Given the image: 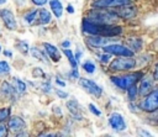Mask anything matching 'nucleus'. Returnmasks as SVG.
<instances>
[{
	"label": "nucleus",
	"mask_w": 158,
	"mask_h": 137,
	"mask_svg": "<svg viewBox=\"0 0 158 137\" xmlns=\"http://www.w3.org/2000/svg\"><path fill=\"white\" fill-rule=\"evenodd\" d=\"M79 85L90 95H95L96 98L101 96V93H102V89L96 84L94 83L93 80H89V79H85V78H81L79 79Z\"/></svg>",
	"instance_id": "8"
},
{
	"label": "nucleus",
	"mask_w": 158,
	"mask_h": 137,
	"mask_svg": "<svg viewBox=\"0 0 158 137\" xmlns=\"http://www.w3.org/2000/svg\"><path fill=\"white\" fill-rule=\"evenodd\" d=\"M7 127L12 132H17V131H20L25 127V121L19 116H12L7 122Z\"/></svg>",
	"instance_id": "14"
},
{
	"label": "nucleus",
	"mask_w": 158,
	"mask_h": 137,
	"mask_svg": "<svg viewBox=\"0 0 158 137\" xmlns=\"http://www.w3.org/2000/svg\"><path fill=\"white\" fill-rule=\"evenodd\" d=\"M53 111H57V114H60V109L59 107H53Z\"/></svg>",
	"instance_id": "44"
},
{
	"label": "nucleus",
	"mask_w": 158,
	"mask_h": 137,
	"mask_svg": "<svg viewBox=\"0 0 158 137\" xmlns=\"http://www.w3.org/2000/svg\"><path fill=\"white\" fill-rule=\"evenodd\" d=\"M72 77H74V78H79V74H78V70H77V68H73V72H72Z\"/></svg>",
	"instance_id": "37"
},
{
	"label": "nucleus",
	"mask_w": 158,
	"mask_h": 137,
	"mask_svg": "<svg viewBox=\"0 0 158 137\" xmlns=\"http://www.w3.org/2000/svg\"><path fill=\"white\" fill-rule=\"evenodd\" d=\"M67 107H68L70 115H72L75 120H81V118H83V116H81V114H80V106H79V104H78L75 100H69V101L67 102Z\"/></svg>",
	"instance_id": "15"
},
{
	"label": "nucleus",
	"mask_w": 158,
	"mask_h": 137,
	"mask_svg": "<svg viewBox=\"0 0 158 137\" xmlns=\"http://www.w3.org/2000/svg\"><path fill=\"white\" fill-rule=\"evenodd\" d=\"M38 21L41 25H46L51 21V14L46 9H41L38 11Z\"/></svg>",
	"instance_id": "18"
},
{
	"label": "nucleus",
	"mask_w": 158,
	"mask_h": 137,
	"mask_svg": "<svg viewBox=\"0 0 158 137\" xmlns=\"http://www.w3.org/2000/svg\"><path fill=\"white\" fill-rule=\"evenodd\" d=\"M137 14V9L132 5H123V6H120V10L117 11V15L122 19H132L135 17Z\"/></svg>",
	"instance_id": "13"
},
{
	"label": "nucleus",
	"mask_w": 158,
	"mask_h": 137,
	"mask_svg": "<svg viewBox=\"0 0 158 137\" xmlns=\"http://www.w3.org/2000/svg\"><path fill=\"white\" fill-rule=\"evenodd\" d=\"M32 74H33V77H37V78H43L44 77V73H43V70L41 68H35Z\"/></svg>",
	"instance_id": "30"
},
{
	"label": "nucleus",
	"mask_w": 158,
	"mask_h": 137,
	"mask_svg": "<svg viewBox=\"0 0 158 137\" xmlns=\"http://www.w3.org/2000/svg\"><path fill=\"white\" fill-rule=\"evenodd\" d=\"M64 54L67 56V58H68V60H69L72 68H77V59H75V57H74V53H73L70 49L65 48V49H64Z\"/></svg>",
	"instance_id": "21"
},
{
	"label": "nucleus",
	"mask_w": 158,
	"mask_h": 137,
	"mask_svg": "<svg viewBox=\"0 0 158 137\" xmlns=\"http://www.w3.org/2000/svg\"><path fill=\"white\" fill-rule=\"evenodd\" d=\"M153 78L152 75H146L142 80H141V84H139V88H138V94L142 95V96H146L147 94H149L153 89Z\"/></svg>",
	"instance_id": "11"
},
{
	"label": "nucleus",
	"mask_w": 158,
	"mask_h": 137,
	"mask_svg": "<svg viewBox=\"0 0 158 137\" xmlns=\"http://www.w3.org/2000/svg\"><path fill=\"white\" fill-rule=\"evenodd\" d=\"M81 30L84 33H88V35H99L105 37L120 36L122 33V28L120 26H114L107 23H96V22L89 21L88 19L83 20Z\"/></svg>",
	"instance_id": "1"
},
{
	"label": "nucleus",
	"mask_w": 158,
	"mask_h": 137,
	"mask_svg": "<svg viewBox=\"0 0 158 137\" xmlns=\"http://www.w3.org/2000/svg\"><path fill=\"white\" fill-rule=\"evenodd\" d=\"M7 136V127L4 123H0V137Z\"/></svg>",
	"instance_id": "31"
},
{
	"label": "nucleus",
	"mask_w": 158,
	"mask_h": 137,
	"mask_svg": "<svg viewBox=\"0 0 158 137\" xmlns=\"http://www.w3.org/2000/svg\"><path fill=\"white\" fill-rule=\"evenodd\" d=\"M67 11H68V12H70V14H72V12H74V9H73V7H72V6H70V5H69V6H68V7H67Z\"/></svg>",
	"instance_id": "41"
},
{
	"label": "nucleus",
	"mask_w": 158,
	"mask_h": 137,
	"mask_svg": "<svg viewBox=\"0 0 158 137\" xmlns=\"http://www.w3.org/2000/svg\"><path fill=\"white\" fill-rule=\"evenodd\" d=\"M31 54H32V57H35V58H37V59H40V60H43L44 63H47L48 62V59H47V57H46V54L44 53H42L38 48H31Z\"/></svg>",
	"instance_id": "19"
},
{
	"label": "nucleus",
	"mask_w": 158,
	"mask_h": 137,
	"mask_svg": "<svg viewBox=\"0 0 158 137\" xmlns=\"http://www.w3.org/2000/svg\"><path fill=\"white\" fill-rule=\"evenodd\" d=\"M128 43H130V46H132L133 51H138V49H141V47H142V39H141V38H136V37L130 38V39H128Z\"/></svg>",
	"instance_id": "23"
},
{
	"label": "nucleus",
	"mask_w": 158,
	"mask_h": 137,
	"mask_svg": "<svg viewBox=\"0 0 158 137\" xmlns=\"http://www.w3.org/2000/svg\"><path fill=\"white\" fill-rule=\"evenodd\" d=\"M69 44H70L69 41H63V42H62V47H63V48H68Z\"/></svg>",
	"instance_id": "38"
},
{
	"label": "nucleus",
	"mask_w": 158,
	"mask_h": 137,
	"mask_svg": "<svg viewBox=\"0 0 158 137\" xmlns=\"http://www.w3.org/2000/svg\"><path fill=\"white\" fill-rule=\"evenodd\" d=\"M38 16V11H36V10H31V11H28L26 15H25V21L28 23V25H33V22H35V19Z\"/></svg>",
	"instance_id": "20"
},
{
	"label": "nucleus",
	"mask_w": 158,
	"mask_h": 137,
	"mask_svg": "<svg viewBox=\"0 0 158 137\" xmlns=\"http://www.w3.org/2000/svg\"><path fill=\"white\" fill-rule=\"evenodd\" d=\"M139 107L146 112H154L158 110V88L146 95V98L139 102Z\"/></svg>",
	"instance_id": "4"
},
{
	"label": "nucleus",
	"mask_w": 158,
	"mask_h": 137,
	"mask_svg": "<svg viewBox=\"0 0 158 137\" xmlns=\"http://www.w3.org/2000/svg\"><path fill=\"white\" fill-rule=\"evenodd\" d=\"M137 94H138V91H137V88H136L135 84L127 88V96H128V99H130L131 101H133V100L136 99Z\"/></svg>",
	"instance_id": "24"
},
{
	"label": "nucleus",
	"mask_w": 158,
	"mask_h": 137,
	"mask_svg": "<svg viewBox=\"0 0 158 137\" xmlns=\"http://www.w3.org/2000/svg\"><path fill=\"white\" fill-rule=\"evenodd\" d=\"M17 48L21 51V53H27V51H28V46H27V43L26 42H22V41H20L19 43H17Z\"/></svg>",
	"instance_id": "29"
},
{
	"label": "nucleus",
	"mask_w": 158,
	"mask_h": 137,
	"mask_svg": "<svg viewBox=\"0 0 158 137\" xmlns=\"http://www.w3.org/2000/svg\"><path fill=\"white\" fill-rule=\"evenodd\" d=\"M4 54H6L7 57H11V52L10 51H4Z\"/></svg>",
	"instance_id": "42"
},
{
	"label": "nucleus",
	"mask_w": 158,
	"mask_h": 137,
	"mask_svg": "<svg viewBox=\"0 0 158 137\" xmlns=\"http://www.w3.org/2000/svg\"><path fill=\"white\" fill-rule=\"evenodd\" d=\"M117 12L112 11H90L88 12V20L96 22V23H107V25H114L118 20Z\"/></svg>",
	"instance_id": "2"
},
{
	"label": "nucleus",
	"mask_w": 158,
	"mask_h": 137,
	"mask_svg": "<svg viewBox=\"0 0 158 137\" xmlns=\"http://www.w3.org/2000/svg\"><path fill=\"white\" fill-rule=\"evenodd\" d=\"M153 77L156 80H158V63L156 64V68H154V73H153Z\"/></svg>",
	"instance_id": "36"
},
{
	"label": "nucleus",
	"mask_w": 158,
	"mask_h": 137,
	"mask_svg": "<svg viewBox=\"0 0 158 137\" xmlns=\"http://www.w3.org/2000/svg\"><path fill=\"white\" fill-rule=\"evenodd\" d=\"M56 94H57V95H58L59 98H62V99H63V98H67V96H68V94H67V93H63L62 90H56Z\"/></svg>",
	"instance_id": "35"
},
{
	"label": "nucleus",
	"mask_w": 158,
	"mask_h": 137,
	"mask_svg": "<svg viewBox=\"0 0 158 137\" xmlns=\"http://www.w3.org/2000/svg\"><path fill=\"white\" fill-rule=\"evenodd\" d=\"M86 43L91 47H105L109 43V38L105 36H99V35H93L86 38Z\"/></svg>",
	"instance_id": "12"
},
{
	"label": "nucleus",
	"mask_w": 158,
	"mask_h": 137,
	"mask_svg": "<svg viewBox=\"0 0 158 137\" xmlns=\"http://www.w3.org/2000/svg\"><path fill=\"white\" fill-rule=\"evenodd\" d=\"M0 17L2 19V21L5 22V26L9 30H15L17 27V22L15 20V16L10 10H6V9L0 10Z\"/></svg>",
	"instance_id": "10"
},
{
	"label": "nucleus",
	"mask_w": 158,
	"mask_h": 137,
	"mask_svg": "<svg viewBox=\"0 0 158 137\" xmlns=\"http://www.w3.org/2000/svg\"><path fill=\"white\" fill-rule=\"evenodd\" d=\"M32 2L35 5H37V6H43L47 2V0H32Z\"/></svg>",
	"instance_id": "33"
},
{
	"label": "nucleus",
	"mask_w": 158,
	"mask_h": 137,
	"mask_svg": "<svg viewBox=\"0 0 158 137\" xmlns=\"http://www.w3.org/2000/svg\"><path fill=\"white\" fill-rule=\"evenodd\" d=\"M10 73V65L7 62L1 60L0 62V75H6Z\"/></svg>",
	"instance_id": "25"
},
{
	"label": "nucleus",
	"mask_w": 158,
	"mask_h": 137,
	"mask_svg": "<svg viewBox=\"0 0 158 137\" xmlns=\"http://www.w3.org/2000/svg\"><path fill=\"white\" fill-rule=\"evenodd\" d=\"M56 81H57V84H59L60 86H64V85H65V81H63V80H60L59 78H56Z\"/></svg>",
	"instance_id": "39"
},
{
	"label": "nucleus",
	"mask_w": 158,
	"mask_h": 137,
	"mask_svg": "<svg viewBox=\"0 0 158 137\" xmlns=\"http://www.w3.org/2000/svg\"><path fill=\"white\" fill-rule=\"evenodd\" d=\"M143 73L137 72V73H132V74H125V75H120V77H112L111 81L118 86L120 89H127L128 86L136 84L141 78H142Z\"/></svg>",
	"instance_id": "3"
},
{
	"label": "nucleus",
	"mask_w": 158,
	"mask_h": 137,
	"mask_svg": "<svg viewBox=\"0 0 158 137\" xmlns=\"http://www.w3.org/2000/svg\"><path fill=\"white\" fill-rule=\"evenodd\" d=\"M138 131H139V135H144V136H151V133H148V132H147V131H144V130H143V131H142V130H138Z\"/></svg>",
	"instance_id": "40"
},
{
	"label": "nucleus",
	"mask_w": 158,
	"mask_h": 137,
	"mask_svg": "<svg viewBox=\"0 0 158 137\" xmlns=\"http://www.w3.org/2000/svg\"><path fill=\"white\" fill-rule=\"evenodd\" d=\"M14 81H15V84H16V86H17L19 93H20V94H23L25 90H26V84H25L22 80L17 79V78H14Z\"/></svg>",
	"instance_id": "27"
},
{
	"label": "nucleus",
	"mask_w": 158,
	"mask_h": 137,
	"mask_svg": "<svg viewBox=\"0 0 158 137\" xmlns=\"http://www.w3.org/2000/svg\"><path fill=\"white\" fill-rule=\"evenodd\" d=\"M1 93H2L6 98H10V96H12V94H14V89L10 86L9 83L5 81V83L1 85Z\"/></svg>",
	"instance_id": "22"
},
{
	"label": "nucleus",
	"mask_w": 158,
	"mask_h": 137,
	"mask_svg": "<svg viewBox=\"0 0 158 137\" xmlns=\"http://www.w3.org/2000/svg\"><path fill=\"white\" fill-rule=\"evenodd\" d=\"M43 46H44V49H46L47 56H48L52 60L58 62V60L60 59V53L58 52L57 47H54L53 44H49V43H43Z\"/></svg>",
	"instance_id": "16"
},
{
	"label": "nucleus",
	"mask_w": 158,
	"mask_h": 137,
	"mask_svg": "<svg viewBox=\"0 0 158 137\" xmlns=\"http://www.w3.org/2000/svg\"><path fill=\"white\" fill-rule=\"evenodd\" d=\"M9 116H10V109L9 107L0 109V121H5Z\"/></svg>",
	"instance_id": "28"
},
{
	"label": "nucleus",
	"mask_w": 158,
	"mask_h": 137,
	"mask_svg": "<svg viewBox=\"0 0 158 137\" xmlns=\"http://www.w3.org/2000/svg\"><path fill=\"white\" fill-rule=\"evenodd\" d=\"M136 65V60L131 57H118L110 63L111 70H130Z\"/></svg>",
	"instance_id": "5"
},
{
	"label": "nucleus",
	"mask_w": 158,
	"mask_h": 137,
	"mask_svg": "<svg viewBox=\"0 0 158 137\" xmlns=\"http://www.w3.org/2000/svg\"><path fill=\"white\" fill-rule=\"evenodd\" d=\"M83 69H84L86 73H89V74H93V73H94V70H95V64H94L93 62L88 60V62L83 63Z\"/></svg>",
	"instance_id": "26"
},
{
	"label": "nucleus",
	"mask_w": 158,
	"mask_h": 137,
	"mask_svg": "<svg viewBox=\"0 0 158 137\" xmlns=\"http://www.w3.org/2000/svg\"><path fill=\"white\" fill-rule=\"evenodd\" d=\"M49 6L56 17H60L63 14V6L59 0H49Z\"/></svg>",
	"instance_id": "17"
},
{
	"label": "nucleus",
	"mask_w": 158,
	"mask_h": 137,
	"mask_svg": "<svg viewBox=\"0 0 158 137\" xmlns=\"http://www.w3.org/2000/svg\"><path fill=\"white\" fill-rule=\"evenodd\" d=\"M104 52L105 53L114 54V56H118V57H132L133 56V51L130 49L128 47L123 46V44H110V46H105L104 47Z\"/></svg>",
	"instance_id": "6"
},
{
	"label": "nucleus",
	"mask_w": 158,
	"mask_h": 137,
	"mask_svg": "<svg viewBox=\"0 0 158 137\" xmlns=\"http://www.w3.org/2000/svg\"><path fill=\"white\" fill-rule=\"evenodd\" d=\"M109 123H110V126H111L115 131H123V130L126 128V123H125L123 117H122L120 114H117V112H114V114L110 115V117H109Z\"/></svg>",
	"instance_id": "9"
},
{
	"label": "nucleus",
	"mask_w": 158,
	"mask_h": 137,
	"mask_svg": "<svg viewBox=\"0 0 158 137\" xmlns=\"http://www.w3.org/2000/svg\"><path fill=\"white\" fill-rule=\"evenodd\" d=\"M132 4H133V0H95L93 2V6L96 9H106V7L132 5Z\"/></svg>",
	"instance_id": "7"
},
{
	"label": "nucleus",
	"mask_w": 158,
	"mask_h": 137,
	"mask_svg": "<svg viewBox=\"0 0 158 137\" xmlns=\"http://www.w3.org/2000/svg\"><path fill=\"white\" fill-rule=\"evenodd\" d=\"M80 57H81V52H80V51H78V52H77V59H79Z\"/></svg>",
	"instance_id": "43"
},
{
	"label": "nucleus",
	"mask_w": 158,
	"mask_h": 137,
	"mask_svg": "<svg viewBox=\"0 0 158 137\" xmlns=\"http://www.w3.org/2000/svg\"><path fill=\"white\" fill-rule=\"evenodd\" d=\"M89 110H90V111H91L94 115H96V116H100V115H101L100 110H98V109H96V107H95L93 104H90V105H89Z\"/></svg>",
	"instance_id": "32"
},
{
	"label": "nucleus",
	"mask_w": 158,
	"mask_h": 137,
	"mask_svg": "<svg viewBox=\"0 0 158 137\" xmlns=\"http://www.w3.org/2000/svg\"><path fill=\"white\" fill-rule=\"evenodd\" d=\"M1 4H5V0H0V5Z\"/></svg>",
	"instance_id": "45"
},
{
	"label": "nucleus",
	"mask_w": 158,
	"mask_h": 137,
	"mask_svg": "<svg viewBox=\"0 0 158 137\" xmlns=\"http://www.w3.org/2000/svg\"><path fill=\"white\" fill-rule=\"evenodd\" d=\"M109 59H110V53H106V54H104V56H101V57H100V60H101L102 63L109 62Z\"/></svg>",
	"instance_id": "34"
}]
</instances>
